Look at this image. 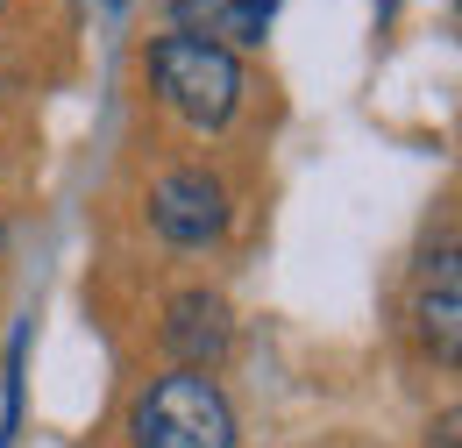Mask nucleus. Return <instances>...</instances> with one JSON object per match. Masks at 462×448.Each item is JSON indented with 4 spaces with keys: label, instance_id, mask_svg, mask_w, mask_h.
Wrapping results in <instances>:
<instances>
[{
    "label": "nucleus",
    "instance_id": "1",
    "mask_svg": "<svg viewBox=\"0 0 462 448\" xmlns=\"http://www.w3.org/2000/svg\"><path fill=\"white\" fill-rule=\"evenodd\" d=\"M150 86L192 128H228L235 107H242V64H235V51L207 43V36H178V29L150 43Z\"/></svg>",
    "mask_w": 462,
    "mask_h": 448
},
{
    "label": "nucleus",
    "instance_id": "2",
    "mask_svg": "<svg viewBox=\"0 0 462 448\" xmlns=\"http://www.w3.org/2000/svg\"><path fill=\"white\" fill-rule=\"evenodd\" d=\"M135 448H235V406L207 370H171L135 398Z\"/></svg>",
    "mask_w": 462,
    "mask_h": 448
},
{
    "label": "nucleus",
    "instance_id": "3",
    "mask_svg": "<svg viewBox=\"0 0 462 448\" xmlns=\"http://www.w3.org/2000/svg\"><path fill=\"white\" fill-rule=\"evenodd\" d=\"M150 221H157V235L178 242V249H207V242H221L228 221H235L228 185H221L214 171H199V164L164 171V178L150 185Z\"/></svg>",
    "mask_w": 462,
    "mask_h": 448
},
{
    "label": "nucleus",
    "instance_id": "4",
    "mask_svg": "<svg viewBox=\"0 0 462 448\" xmlns=\"http://www.w3.org/2000/svg\"><path fill=\"white\" fill-rule=\"evenodd\" d=\"M228 341H235V313L221 292L192 285V292H178L164 306V349L178 356V370H214L228 356Z\"/></svg>",
    "mask_w": 462,
    "mask_h": 448
},
{
    "label": "nucleus",
    "instance_id": "5",
    "mask_svg": "<svg viewBox=\"0 0 462 448\" xmlns=\"http://www.w3.org/2000/svg\"><path fill=\"white\" fill-rule=\"evenodd\" d=\"M412 335L420 349L441 363V370H456L462 356V285H456V249H441L434 257V271L420 285V299H412Z\"/></svg>",
    "mask_w": 462,
    "mask_h": 448
},
{
    "label": "nucleus",
    "instance_id": "6",
    "mask_svg": "<svg viewBox=\"0 0 462 448\" xmlns=\"http://www.w3.org/2000/svg\"><path fill=\"white\" fill-rule=\"evenodd\" d=\"M178 36H207V43H263L278 0H178Z\"/></svg>",
    "mask_w": 462,
    "mask_h": 448
},
{
    "label": "nucleus",
    "instance_id": "7",
    "mask_svg": "<svg viewBox=\"0 0 462 448\" xmlns=\"http://www.w3.org/2000/svg\"><path fill=\"white\" fill-rule=\"evenodd\" d=\"M427 448H456V406L434 420V434H427Z\"/></svg>",
    "mask_w": 462,
    "mask_h": 448
},
{
    "label": "nucleus",
    "instance_id": "8",
    "mask_svg": "<svg viewBox=\"0 0 462 448\" xmlns=\"http://www.w3.org/2000/svg\"><path fill=\"white\" fill-rule=\"evenodd\" d=\"M0 7H7V0H0Z\"/></svg>",
    "mask_w": 462,
    "mask_h": 448
}]
</instances>
